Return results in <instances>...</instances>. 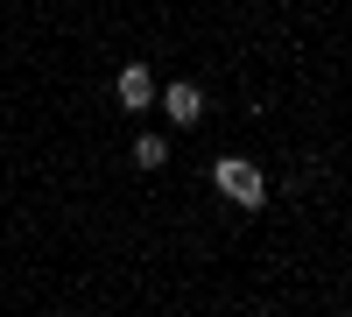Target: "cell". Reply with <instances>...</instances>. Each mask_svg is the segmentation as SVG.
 Returning <instances> with one entry per match:
<instances>
[{
    "label": "cell",
    "instance_id": "cell-3",
    "mask_svg": "<svg viewBox=\"0 0 352 317\" xmlns=\"http://www.w3.org/2000/svg\"><path fill=\"white\" fill-rule=\"evenodd\" d=\"M113 99H120L127 113H148V106H155V71H148V64H127L120 78H113Z\"/></svg>",
    "mask_w": 352,
    "mask_h": 317
},
{
    "label": "cell",
    "instance_id": "cell-4",
    "mask_svg": "<svg viewBox=\"0 0 352 317\" xmlns=\"http://www.w3.org/2000/svg\"><path fill=\"white\" fill-rule=\"evenodd\" d=\"M169 162V141L162 134H134V169H162Z\"/></svg>",
    "mask_w": 352,
    "mask_h": 317
},
{
    "label": "cell",
    "instance_id": "cell-2",
    "mask_svg": "<svg viewBox=\"0 0 352 317\" xmlns=\"http://www.w3.org/2000/svg\"><path fill=\"white\" fill-rule=\"evenodd\" d=\"M155 99H162V113H169L176 127H197V120H204V92H197L190 78H176V85H162Z\"/></svg>",
    "mask_w": 352,
    "mask_h": 317
},
{
    "label": "cell",
    "instance_id": "cell-1",
    "mask_svg": "<svg viewBox=\"0 0 352 317\" xmlns=\"http://www.w3.org/2000/svg\"><path fill=\"white\" fill-rule=\"evenodd\" d=\"M212 184H219L226 205H240V212L268 205V177H261V162H247V155H219L212 162Z\"/></svg>",
    "mask_w": 352,
    "mask_h": 317
}]
</instances>
